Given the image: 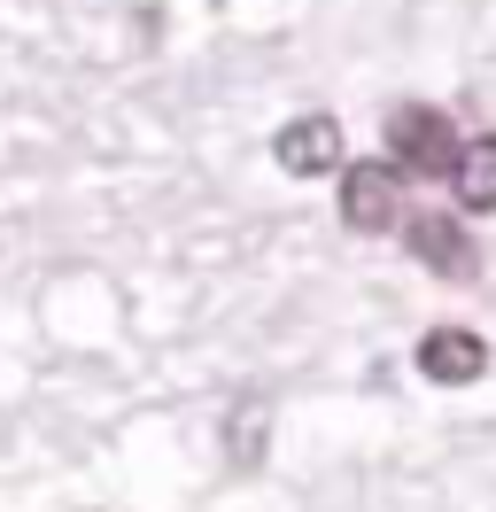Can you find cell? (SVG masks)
<instances>
[{"label": "cell", "instance_id": "5b68a950", "mask_svg": "<svg viewBox=\"0 0 496 512\" xmlns=\"http://www.w3.org/2000/svg\"><path fill=\"white\" fill-rule=\"evenodd\" d=\"M481 373H489V342H481L473 326H427V334H419V381L473 388Z\"/></svg>", "mask_w": 496, "mask_h": 512}, {"label": "cell", "instance_id": "8992f818", "mask_svg": "<svg viewBox=\"0 0 496 512\" xmlns=\"http://www.w3.org/2000/svg\"><path fill=\"white\" fill-rule=\"evenodd\" d=\"M217 443H225V458L233 466H264V450H272V396L264 388H241L233 404H225V419H217Z\"/></svg>", "mask_w": 496, "mask_h": 512}, {"label": "cell", "instance_id": "6da1fadb", "mask_svg": "<svg viewBox=\"0 0 496 512\" xmlns=\"http://www.w3.org/2000/svg\"><path fill=\"white\" fill-rule=\"evenodd\" d=\"M388 163H396L403 179H450V163H458V125L427 109V101H403L388 109Z\"/></svg>", "mask_w": 496, "mask_h": 512}, {"label": "cell", "instance_id": "52a82bcc", "mask_svg": "<svg viewBox=\"0 0 496 512\" xmlns=\"http://www.w3.org/2000/svg\"><path fill=\"white\" fill-rule=\"evenodd\" d=\"M450 202H458V218H489V210H496V132L458 140V163H450Z\"/></svg>", "mask_w": 496, "mask_h": 512}, {"label": "cell", "instance_id": "3957f363", "mask_svg": "<svg viewBox=\"0 0 496 512\" xmlns=\"http://www.w3.org/2000/svg\"><path fill=\"white\" fill-rule=\"evenodd\" d=\"M341 225L349 233H396L403 225V171L380 163H341Z\"/></svg>", "mask_w": 496, "mask_h": 512}, {"label": "cell", "instance_id": "277c9868", "mask_svg": "<svg viewBox=\"0 0 496 512\" xmlns=\"http://www.w3.org/2000/svg\"><path fill=\"white\" fill-rule=\"evenodd\" d=\"M272 163L287 179H326V171H341V117L310 109L295 125H279L272 132Z\"/></svg>", "mask_w": 496, "mask_h": 512}, {"label": "cell", "instance_id": "7a4b0ae2", "mask_svg": "<svg viewBox=\"0 0 496 512\" xmlns=\"http://www.w3.org/2000/svg\"><path fill=\"white\" fill-rule=\"evenodd\" d=\"M396 233H403V249L419 256L434 280H481V241L465 233L458 210H411Z\"/></svg>", "mask_w": 496, "mask_h": 512}]
</instances>
